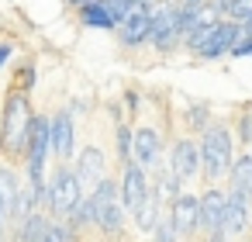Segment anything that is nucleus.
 Wrapping results in <instances>:
<instances>
[{
  "label": "nucleus",
  "instance_id": "nucleus-13",
  "mask_svg": "<svg viewBox=\"0 0 252 242\" xmlns=\"http://www.w3.org/2000/svg\"><path fill=\"white\" fill-rule=\"evenodd\" d=\"M169 214H173L180 235H197V232H200V194L183 190V194L169 204Z\"/></svg>",
  "mask_w": 252,
  "mask_h": 242
},
{
  "label": "nucleus",
  "instance_id": "nucleus-30",
  "mask_svg": "<svg viewBox=\"0 0 252 242\" xmlns=\"http://www.w3.org/2000/svg\"><path fill=\"white\" fill-rule=\"evenodd\" d=\"M207 242H231V235H224V232H214V235H207Z\"/></svg>",
  "mask_w": 252,
  "mask_h": 242
},
{
  "label": "nucleus",
  "instance_id": "nucleus-10",
  "mask_svg": "<svg viewBox=\"0 0 252 242\" xmlns=\"http://www.w3.org/2000/svg\"><path fill=\"white\" fill-rule=\"evenodd\" d=\"M49 128H52V156L56 159H73L76 152V121H73V111L63 107L49 118Z\"/></svg>",
  "mask_w": 252,
  "mask_h": 242
},
{
  "label": "nucleus",
  "instance_id": "nucleus-3",
  "mask_svg": "<svg viewBox=\"0 0 252 242\" xmlns=\"http://www.w3.org/2000/svg\"><path fill=\"white\" fill-rule=\"evenodd\" d=\"M87 197H90L94 207H97V232H100L104 239H121V232H125V214H128V207H125V201H121V183H118L114 176H104L100 187H97L94 194H87Z\"/></svg>",
  "mask_w": 252,
  "mask_h": 242
},
{
  "label": "nucleus",
  "instance_id": "nucleus-24",
  "mask_svg": "<svg viewBox=\"0 0 252 242\" xmlns=\"http://www.w3.org/2000/svg\"><path fill=\"white\" fill-rule=\"evenodd\" d=\"M14 87H21V90H35V59H25V63H18V73H14Z\"/></svg>",
  "mask_w": 252,
  "mask_h": 242
},
{
  "label": "nucleus",
  "instance_id": "nucleus-2",
  "mask_svg": "<svg viewBox=\"0 0 252 242\" xmlns=\"http://www.w3.org/2000/svg\"><path fill=\"white\" fill-rule=\"evenodd\" d=\"M200 138V163H204V176L207 180H218V176H228L231 173V163H235V132L224 125V121H211L204 128Z\"/></svg>",
  "mask_w": 252,
  "mask_h": 242
},
{
  "label": "nucleus",
  "instance_id": "nucleus-15",
  "mask_svg": "<svg viewBox=\"0 0 252 242\" xmlns=\"http://www.w3.org/2000/svg\"><path fill=\"white\" fill-rule=\"evenodd\" d=\"M80 25L83 28H97V32H118L121 18L111 11L107 0H90V4L80 7Z\"/></svg>",
  "mask_w": 252,
  "mask_h": 242
},
{
  "label": "nucleus",
  "instance_id": "nucleus-23",
  "mask_svg": "<svg viewBox=\"0 0 252 242\" xmlns=\"http://www.w3.org/2000/svg\"><path fill=\"white\" fill-rule=\"evenodd\" d=\"M176 239H180V228H176L173 214H162L159 225H156V232H152V242H176Z\"/></svg>",
  "mask_w": 252,
  "mask_h": 242
},
{
  "label": "nucleus",
  "instance_id": "nucleus-19",
  "mask_svg": "<svg viewBox=\"0 0 252 242\" xmlns=\"http://www.w3.org/2000/svg\"><path fill=\"white\" fill-rule=\"evenodd\" d=\"M228 187H231V190H245V194H252V149L242 152V156H235L231 173H228Z\"/></svg>",
  "mask_w": 252,
  "mask_h": 242
},
{
  "label": "nucleus",
  "instance_id": "nucleus-6",
  "mask_svg": "<svg viewBox=\"0 0 252 242\" xmlns=\"http://www.w3.org/2000/svg\"><path fill=\"white\" fill-rule=\"evenodd\" d=\"M118 183H121V201H125L128 214H135V211L145 204V197L152 194V173H149V166H142L138 159L121 163Z\"/></svg>",
  "mask_w": 252,
  "mask_h": 242
},
{
  "label": "nucleus",
  "instance_id": "nucleus-25",
  "mask_svg": "<svg viewBox=\"0 0 252 242\" xmlns=\"http://www.w3.org/2000/svg\"><path fill=\"white\" fill-rule=\"evenodd\" d=\"M235 138L252 149V111H242V114H238V121H235Z\"/></svg>",
  "mask_w": 252,
  "mask_h": 242
},
{
  "label": "nucleus",
  "instance_id": "nucleus-20",
  "mask_svg": "<svg viewBox=\"0 0 252 242\" xmlns=\"http://www.w3.org/2000/svg\"><path fill=\"white\" fill-rule=\"evenodd\" d=\"M211 121H214V118H211V104H204V101L187 104V111H183V128H187L190 135H204V128H207Z\"/></svg>",
  "mask_w": 252,
  "mask_h": 242
},
{
  "label": "nucleus",
  "instance_id": "nucleus-16",
  "mask_svg": "<svg viewBox=\"0 0 252 242\" xmlns=\"http://www.w3.org/2000/svg\"><path fill=\"white\" fill-rule=\"evenodd\" d=\"M149 173H152V183H156V190H159V197H162V201H169V204H173V201L183 194V180H180V173H176L169 163H162V159H159V166H152Z\"/></svg>",
  "mask_w": 252,
  "mask_h": 242
},
{
  "label": "nucleus",
  "instance_id": "nucleus-32",
  "mask_svg": "<svg viewBox=\"0 0 252 242\" xmlns=\"http://www.w3.org/2000/svg\"><path fill=\"white\" fill-rule=\"evenodd\" d=\"M245 35H249V38H252V18H249V21H245Z\"/></svg>",
  "mask_w": 252,
  "mask_h": 242
},
{
  "label": "nucleus",
  "instance_id": "nucleus-8",
  "mask_svg": "<svg viewBox=\"0 0 252 242\" xmlns=\"http://www.w3.org/2000/svg\"><path fill=\"white\" fill-rule=\"evenodd\" d=\"M156 7H159L156 0H145V4H142L131 18H125V21H121V28L114 32V38H118V45H121V49H142V45H149Z\"/></svg>",
  "mask_w": 252,
  "mask_h": 242
},
{
  "label": "nucleus",
  "instance_id": "nucleus-33",
  "mask_svg": "<svg viewBox=\"0 0 252 242\" xmlns=\"http://www.w3.org/2000/svg\"><path fill=\"white\" fill-rule=\"evenodd\" d=\"M0 242H7V239H0Z\"/></svg>",
  "mask_w": 252,
  "mask_h": 242
},
{
  "label": "nucleus",
  "instance_id": "nucleus-29",
  "mask_svg": "<svg viewBox=\"0 0 252 242\" xmlns=\"http://www.w3.org/2000/svg\"><path fill=\"white\" fill-rule=\"evenodd\" d=\"M11 56H14V45H11V42H0V69L11 63Z\"/></svg>",
  "mask_w": 252,
  "mask_h": 242
},
{
  "label": "nucleus",
  "instance_id": "nucleus-4",
  "mask_svg": "<svg viewBox=\"0 0 252 242\" xmlns=\"http://www.w3.org/2000/svg\"><path fill=\"white\" fill-rule=\"evenodd\" d=\"M87 194H83V183H80V176H76V166H56V173L49 176V204H45V211L52 214V218H69L73 214V207L83 201Z\"/></svg>",
  "mask_w": 252,
  "mask_h": 242
},
{
  "label": "nucleus",
  "instance_id": "nucleus-17",
  "mask_svg": "<svg viewBox=\"0 0 252 242\" xmlns=\"http://www.w3.org/2000/svg\"><path fill=\"white\" fill-rule=\"evenodd\" d=\"M49 221H52L49 211H32V214H25V218L14 225V242H42Z\"/></svg>",
  "mask_w": 252,
  "mask_h": 242
},
{
  "label": "nucleus",
  "instance_id": "nucleus-1",
  "mask_svg": "<svg viewBox=\"0 0 252 242\" xmlns=\"http://www.w3.org/2000/svg\"><path fill=\"white\" fill-rule=\"evenodd\" d=\"M32 118H35L32 94L11 83L7 94H4V114H0V152H4L11 163H25Z\"/></svg>",
  "mask_w": 252,
  "mask_h": 242
},
{
  "label": "nucleus",
  "instance_id": "nucleus-18",
  "mask_svg": "<svg viewBox=\"0 0 252 242\" xmlns=\"http://www.w3.org/2000/svg\"><path fill=\"white\" fill-rule=\"evenodd\" d=\"M159 218H162V197H159V190H156V183H152V194L145 197V204L131 214V221H135V228L138 232H156V225H159Z\"/></svg>",
  "mask_w": 252,
  "mask_h": 242
},
{
  "label": "nucleus",
  "instance_id": "nucleus-11",
  "mask_svg": "<svg viewBox=\"0 0 252 242\" xmlns=\"http://www.w3.org/2000/svg\"><path fill=\"white\" fill-rule=\"evenodd\" d=\"M76 176L83 183V194H94L100 187V180L107 176V156L100 152V145H83L76 156Z\"/></svg>",
  "mask_w": 252,
  "mask_h": 242
},
{
  "label": "nucleus",
  "instance_id": "nucleus-22",
  "mask_svg": "<svg viewBox=\"0 0 252 242\" xmlns=\"http://www.w3.org/2000/svg\"><path fill=\"white\" fill-rule=\"evenodd\" d=\"M76 239H80V228H73L66 218H52L42 242H76Z\"/></svg>",
  "mask_w": 252,
  "mask_h": 242
},
{
  "label": "nucleus",
  "instance_id": "nucleus-21",
  "mask_svg": "<svg viewBox=\"0 0 252 242\" xmlns=\"http://www.w3.org/2000/svg\"><path fill=\"white\" fill-rule=\"evenodd\" d=\"M114 142H118V159L121 163L135 159V128L128 121H114Z\"/></svg>",
  "mask_w": 252,
  "mask_h": 242
},
{
  "label": "nucleus",
  "instance_id": "nucleus-7",
  "mask_svg": "<svg viewBox=\"0 0 252 242\" xmlns=\"http://www.w3.org/2000/svg\"><path fill=\"white\" fill-rule=\"evenodd\" d=\"M169 166L180 173L183 183H190L193 176H200V173H204V163H200V138L190 135V132L176 135L173 145H169Z\"/></svg>",
  "mask_w": 252,
  "mask_h": 242
},
{
  "label": "nucleus",
  "instance_id": "nucleus-9",
  "mask_svg": "<svg viewBox=\"0 0 252 242\" xmlns=\"http://www.w3.org/2000/svg\"><path fill=\"white\" fill-rule=\"evenodd\" d=\"M249 228H252V194L228 187V207H224V225H221V232L235 239V235H245Z\"/></svg>",
  "mask_w": 252,
  "mask_h": 242
},
{
  "label": "nucleus",
  "instance_id": "nucleus-28",
  "mask_svg": "<svg viewBox=\"0 0 252 242\" xmlns=\"http://www.w3.org/2000/svg\"><path fill=\"white\" fill-rule=\"evenodd\" d=\"M207 4L221 14V18H228V11H231V4H235V0H207Z\"/></svg>",
  "mask_w": 252,
  "mask_h": 242
},
{
  "label": "nucleus",
  "instance_id": "nucleus-27",
  "mask_svg": "<svg viewBox=\"0 0 252 242\" xmlns=\"http://www.w3.org/2000/svg\"><path fill=\"white\" fill-rule=\"evenodd\" d=\"M121 101H125V107H128V114H142V90H135V87H128Z\"/></svg>",
  "mask_w": 252,
  "mask_h": 242
},
{
  "label": "nucleus",
  "instance_id": "nucleus-12",
  "mask_svg": "<svg viewBox=\"0 0 252 242\" xmlns=\"http://www.w3.org/2000/svg\"><path fill=\"white\" fill-rule=\"evenodd\" d=\"M224 207H228V190L221 187H207L200 194V232L214 235L224 225Z\"/></svg>",
  "mask_w": 252,
  "mask_h": 242
},
{
  "label": "nucleus",
  "instance_id": "nucleus-26",
  "mask_svg": "<svg viewBox=\"0 0 252 242\" xmlns=\"http://www.w3.org/2000/svg\"><path fill=\"white\" fill-rule=\"evenodd\" d=\"M228 18L245 25V21L252 18V0H235V4H231V11H228Z\"/></svg>",
  "mask_w": 252,
  "mask_h": 242
},
{
  "label": "nucleus",
  "instance_id": "nucleus-31",
  "mask_svg": "<svg viewBox=\"0 0 252 242\" xmlns=\"http://www.w3.org/2000/svg\"><path fill=\"white\" fill-rule=\"evenodd\" d=\"M66 4H69V7H76V11H80V7H83V4H90V0H66Z\"/></svg>",
  "mask_w": 252,
  "mask_h": 242
},
{
  "label": "nucleus",
  "instance_id": "nucleus-14",
  "mask_svg": "<svg viewBox=\"0 0 252 242\" xmlns=\"http://www.w3.org/2000/svg\"><path fill=\"white\" fill-rule=\"evenodd\" d=\"M135 159L142 166H159L162 159V135L156 125H135Z\"/></svg>",
  "mask_w": 252,
  "mask_h": 242
},
{
  "label": "nucleus",
  "instance_id": "nucleus-5",
  "mask_svg": "<svg viewBox=\"0 0 252 242\" xmlns=\"http://www.w3.org/2000/svg\"><path fill=\"white\" fill-rule=\"evenodd\" d=\"M245 38V25L242 21H231V18H221L211 32H207V38L200 42V49L193 52L197 59H224V56H231V49L238 45Z\"/></svg>",
  "mask_w": 252,
  "mask_h": 242
}]
</instances>
